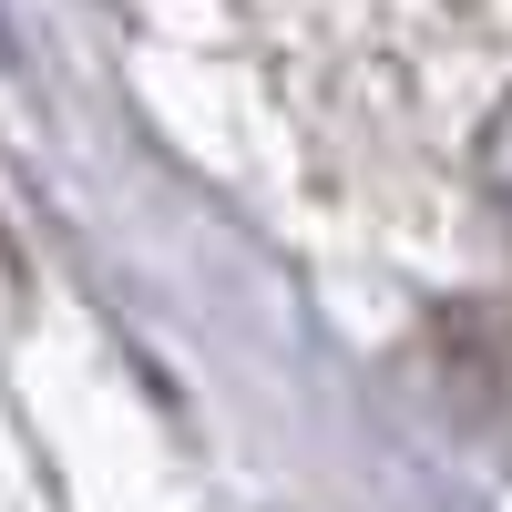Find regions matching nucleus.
<instances>
[{
	"label": "nucleus",
	"instance_id": "f257e3e1",
	"mask_svg": "<svg viewBox=\"0 0 512 512\" xmlns=\"http://www.w3.org/2000/svg\"><path fill=\"white\" fill-rule=\"evenodd\" d=\"M482 185H492V205H502V226H512V103H502V123H492V144H482Z\"/></svg>",
	"mask_w": 512,
	"mask_h": 512
}]
</instances>
